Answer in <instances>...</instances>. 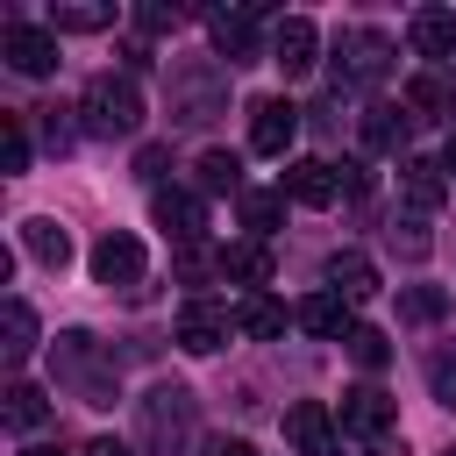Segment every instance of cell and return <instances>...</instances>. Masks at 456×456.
Segmentation results:
<instances>
[{
  "instance_id": "obj_1",
  "label": "cell",
  "mask_w": 456,
  "mask_h": 456,
  "mask_svg": "<svg viewBox=\"0 0 456 456\" xmlns=\"http://www.w3.org/2000/svg\"><path fill=\"white\" fill-rule=\"evenodd\" d=\"M135 442L142 456H185L200 442V399L185 385H150L135 399Z\"/></svg>"
},
{
  "instance_id": "obj_2",
  "label": "cell",
  "mask_w": 456,
  "mask_h": 456,
  "mask_svg": "<svg viewBox=\"0 0 456 456\" xmlns=\"http://www.w3.org/2000/svg\"><path fill=\"white\" fill-rule=\"evenodd\" d=\"M164 107H171L178 128L221 121V114H228V71H221L214 57H171V71H164Z\"/></svg>"
},
{
  "instance_id": "obj_3",
  "label": "cell",
  "mask_w": 456,
  "mask_h": 456,
  "mask_svg": "<svg viewBox=\"0 0 456 456\" xmlns=\"http://www.w3.org/2000/svg\"><path fill=\"white\" fill-rule=\"evenodd\" d=\"M50 363H57V385H64L71 399H86V406H114V399H121L114 356H107L86 328H64V335L50 342Z\"/></svg>"
},
{
  "instance_id": "obj_4",
  "label": "cell",
  "mask_w": 456,
  "mask_h": 456,
  "mask_svg": "<svg viewBox=\"0 0 456 456\" xmlns=\"http://www.w3.org/2000/svg\"><path fill=\"white\" fill-rule=\"evenodd\" d=\"M78 114H86V135H135L142 128V93H135L128 71H100V78H86Z\"/></svg>"
},
{
  "instance_id": "obj_5",
  "label": "cell",
  "mask_w": 456,
  "mask_h": 456,
  "mask_svg": "<svg viewBox=\"0 0 456 456\" xmlns=\"http://www.w3.org/2000/svg\"><path fill=\"white\" fill-rule=\"evenodd\" d=\"M328 64H335V93L385 86V71H392V36H385V28H342Z\"/></svg>"
},
{
  "instance_id": "obj_6",
  "label": "cell",
  "mask_w": 456,
  "mask_h": 456,
  "mask_svg": "<svg viewBox=\"0 0 456 456\" xmlns=\"http://www.w3.org/2000/svg\"><path fill=\"white\" fill-rule=\"evenodd\" d=\"M207 36H214V57H228V64H271V43L256 36V7H214L207 14Z\"/></svg>"
},
{
  "instance_id": "obj_7",
  "label": "cell",
  "mask_w": 456,
  "mask_h": 456,
  "mask_svg": "<svg viewBox=\"0 0 456 456\" xmlns=\"http://www.w3.org/2000/svg\"><path fill=\"white\" fill-rule=\"evenodd\" d=\"M93 278H100L107 292H142V242H135L128 228H107V235L93 242Z\"/></svg>"
},
{
  "instance_id": "obj_8",
  "label": "cell",
  "mask_w": 456,
  "mask_h": 456,
  "mask_svg": "<svg viewBox=\"0 0 456 456\" xmlns=\"http://www.w3.org/2000/svg\"><path fill=\"white\" fill-rule=\"evenodd\" d=\"M0 57H7L21 78H50V71H57V28L7 21V28H0Z\"/></svg>"
},
{
  "instance_id": "obj_9",
  "label": "cell",
  "mask_w": 456,
  "mask_h": 456,
  "mask_svg": "<svg viewBox=\"0 0 456 456\" xmlns=\"http://www.w3.org/2000/svg\"><path fill=\"white\" fill-rule=\"evenodd\" d=\"M150 214H157V228H164L178 249H200V235H207V200H200V192H185V185H157Z\"/></svg>"
},
{
  "instance_id": "obj_10",
  "label": "cell",
  "mask_w": 456,
  "mask_h": 456,
  "mask_svg": "<svg viewBox=\"0 0 456 456\" xmlns=\"http://www.w3.org/2000/svg\"><path fill=\"white\" fill-rule=\"evenodd\" d=\"M292 135H299V107H292L285 93H271V100L249 107V150H256V157H285Z\"/></svg>"
},
{
  "instance_id": "obj_11",
  "label": "cell",
  "mask_w": 456,
  "mask_h": 456,
  "mask_svg": "<svg viewBox=\"0 0 456 456\" xmlns=\"http://www.w3.org/2000/svg\"><path fill=\"white\" fill-rule=\"evenodd\" d=\"M228 314L221 306H207V299H192V306H178V328H171V342L185 349V356H214L221 342H228Z\"/></svg>"
},
{
  "instance_id": "obj_12",
  "label": "cell",
  "mask_w": 456,
  "mask_h": 456,
  "mask_svg": "<svg viewBox=\"0 0 456 456\" xmlns=\"http://www.w3.org/2000/svg\"><path fill=\"white\" fill-rule=\"evenodd\" d=\"M392 420H399V406H392L378 385H356V392H342V435H356V442H378V435H392Z\"/></svg>"
},
{
  "instance_id": "obj_13",
  "label": "cell",
  "mask_w": 456,
  "mask_h": 456,
  "mask_svg": "<svg viewBox=\"0 0 456 456\" xmlns=\"http://www.w3.org/2000/svg\"><path fill=\"white\" fill-rule=\"evenodd\" d=\"M285 442L299 456H335V413L321 399H292L285 406Z\"/></svg>"
},
{
  "instance_id": "obj_14",
  "label": "cell",
  "mask_w": 456,
  "mask_h": 456,
  "mask_svg": "<svg viewBox=\"0 0 456 456\" xmlns=\"http://www.w3.org/2000/svg\"><path fill=\"white\" fill-rule=\"evenodd\" d=\"M299 207H335L342 200V171L328 164V157H299V164H285V178H278Z\"/></svg>"
},
{
  "instance_id": "obj_15",
  "label": "cell",
  "mask_w": 456,
  "mask_h": 456,
  "mask_svg": "<svg viewBox=\"0 0 456 456\" xmlns=\"http://www.w3.org/2000/svg\"><path fill=\"white\" fill-rule=\"evenodd\" d=\"M314 50H321V36H314V21H306V14H285V21L271 28V64H278L285 78L314 71Z\"/></svg>"
},
{
  "instance_id": "obj_16",
  "label": "cell",
  "mask_w": 456,
  "mask_h": 456,
  "mask_svg": "<svg viewBox=\"0 0 456 456\" xmlns=\"http://www.w3.org/2000/svg\"><path fill=\"white\" fill-rule=\"evenodd\" d=\"M399 192H406L413 214H435V207L449 200V171H442V157H399Z\"/></svg>"
},
{
  "instance_id": "obj_17",
  "label": "cell",
  "mask_w": 456,
  "mask_h": 456,
  "mask_svg": "<svg viewBox=\"0 0 456 456\" xmlns=\"http://www.w3.org/2000/svg\"><path fill=\"white\" fill-rule=\"evenodd\" d=\"M406 36H413V50L428 57V71H442V64L456 57V14H449V7H420V14L406 21Z\"/></svg>"
},
{
  "instance_id": "obj_18",
  "label": "cell",
  "mask_w": 456,
  "mask_h": 456,
  "mask_svg": "<svg viewBox=\"0 0 456 456\" xmlns=\"http://www.w3.org/2000/svg\"><path fill=\"white\" fill-rule=\"evenodd\" d=\"M406 114H413V121H449V128H456V78H449V71H420V78L406 86Z\"/></svg>"
},
{
  "instance_id": "obj_19",
  "label": "cell",
  "mask_w": 456,
  "mask_h": 456,
  "mask_svg": "<svg viewBox=\"0 0 456 456\" xmlns=\"http://www.w3.org/2000/svg\"><path fill=\"white\" fill-rule=\"evenodd\" d=\"M321 278H328V292H342L349 306L378 292V271H370V256H363V249H335V256L321 264Z\"/></svg>"
},
{
  "instance_id": "obj_20",
  "label": "cell",
  "mask_w": 456,
  "mask_h": 456,
  "mask_svg": "<svg viewBox=\"0 0 456 456\" xmlns=\"http://www.w3.org/2000/svg\"><path fill=\"white\" fill-rule=\"evenodd\" d=\"M43 28H57V36H100V28H114V7H100V0H50Z\"/></svg>"
},
{
  "instance_id": "obj_21",
  "label": "cell",
  "mask_w": 456,
  "mask_h": 456,
  "mask_svg": "<svg viewBox=\"0 0 456 456\" xmlns=\"http://www.w3.org/2000/svg\"><path fill=\"white\" fill-rule=\"evenodd\" d=\"M292 321H299V328H306V335H328V342H335V335H349V328H356V321H349V299H342V292H306V299H299V314H292Z\"/></svg>"
},
{
  "instance_id": "obj_22",
  "label": "cell",
  "mask_w": 456,
  "mask_h": 456,
  "mask_svg": "<svg viewBox=\"0 0 456 456\" xmlns=\"http://www.w3.org/2000/svg\"><path fill=\"white\" fill-rule=\"evenodd\" d=\"M228 321H235V335H249V342L285 335V306H278V299H264V292H242V299L228 306Z\"/></svg>"
},
{
  "instance_id": "obj_23",
  "label": "cell",
  "mask_w": 456,
  "mask_h": 456,
  "mask_svg": "<svg viewBox=\"0 0 456 456\" xmlns=\"http://www.w3.org/2000/svg\"><path fill=\"white\" fill-rule=\"evenodd\" d=\"M406 121H413V114H406V107H392V100H378V107H363V121H356V128H363V150H378V157H392V150L406 142Z\"/></svg>"
},
{
  "instance_id": "obj_24",
  "label": "cell",
  "mask_w": 456,
  "mask_h": 456,
  "mask_svg": "<svg viewBox=\"0 0 456 456\" xmlns=\"http://www.w3.org/2000/svg\"><path fill=\"white\" fill-rule=\"evenodd\" d=\"M21 249H28L43 271H64V264H71V235H64L57 221H43V214H36V221H21Z\"/></svg>"
},
{
  "instance_id": "obj_25",
  "label": "cell",
  "mask_w": 456,
  "mask_h": 456,
  "mask_svg": "<svg viewBox=\"0 0 456 456\" xmlns=\"http://www.w3.org/2000/svg\"><path fill=\"white\" fill-rule=\"evenodd\" d=\"M36 356V314H28V299L21 292H7V342H0V363L7 370H21Z\"/></svg>"
},
{
  "instance_id": "obj_26",
  "label": "cell",
  "mask_w": 456,
  "mask_h": 456,
  "mask_svg": "<svg viewBox=\"0 0 456 456\" xmlns=\"http://www.w3.org/2000/svg\"><path fill=\"white\" fill-rule=\"evenodd\" d=\"M0 420H7L14 435H36V428L50 420V399H43L36 385H21V378H14V385L0 392Z\"/></svg>"
},
{
  "instance_id": "obj_27",
  "label": "cell",
  "mask_w": 456,
  "mask_h": 456,
  "mask_svg": "<svg viewBox=\"0 0 456 456\" xmlns=\"http://www.w3.org/2000/svg\"><path fill=\"white\" fill-rule=\"evenodd\" d=\"M221 278H235V285H271V249H264V242H228V249H221Z\"/></svg>"
},
{
  "instance_id": "obj_28",
  "label": "cell",
  "mask_w": 456,
  "mask_h": 456,
  "mask_svg": "<svg viewBox=\"0 0 456 456\" xmlns=\"http://www.w3.org/2000/svg\"><path fill=\"white\" fill-rule=\"evenodd\" d=\"M442 314H449V292H442V285H406V292H399V321L428 328V321H442Z\"/></svg>"
},
{
  "instance_id": "obj_29",
  "label": "cell",
  "mask_w": 456,
  "mask_h": 456,
  "mask_svg": "<svg viewBox=\"0 0 456 456\" xmlns=\"http://www.w3.org/2000/svg\"><path fill=\"white\" fill-rule=\"evenodd\" d=\"M192 171H200V192H235V185H242V164H235V150H207Z\"/></svg>"
},
{
  "instance_id": "obj_30",
  "label": "cell",
  "mask_w": 456,
  "mask_h": 456,
  "mask_svg": "<svg viewBox=\"0 0 456 456\" xmlns=\"http://www.w3.org/2000/svg\"><path fill=\"white\" fill-rule=\"evenodd\" d=\"M385 242H392L399 256H413V264H420V256L435 249V235H428V221H420V214H392V228H385Z\"/></svg>"
},
{
  "instance_id": "obj_31",
  "label": "cell",
  "mask_w": 456,
  "mask_h": 456,
  "mask_svg": "<svg viewBox=\"0 0 456 456\" xmlns=\"http://www.w3.org/2000/svg\"><path fill=\"white\" fill-rule=\"evenodd\" d=\"M342 349H349V356H356L363 370H385V363H392V342H385L378 328H363V321H356V328L342 335Z\"/></svg>"
},
{
  "instance_id": "obj_32",
  "label": "cell",
  "mask_w": 456,
  "mask_h": 456,
  "mask_svg": "<svg viewBox=\"0 0 456 456\" xmlns=\"http://www.w3.org/2000/svg\"><path fill=\"white\" fill-rule=\"evenodd\" d=\"M242 221H249L256 235H271V228L285 221V185H278V192H242Z\"/></svg>"
},
{
  "instance_id": "obj_33",
  "label": "cell",
  "mask_w": 456,
  "mask_h": 456,
  "mask_svg": "<svg viewBox=\"0 0 456 456\" xmlns=\"http://www.w3.org/2000/svg\"><path fill=\"white\" fill-rule=\"evenodd\" d=\"M0 171H28V135H21V114H0Z\"/></svg>"
},
{
  "instance_id": "obj_34",
  "label": "cell",
  "mask_w": 456,
  "mask_h": 456,
  "mask_svg": "<svg viewBox=\"0 0 456 456\" xmlns=\"http://www.w3.org/2000/svg\"><path fill=\"white\" fill-rule=\"evenodd\" d=\"M428 392H435L442 406H456V342H442V349L428 356Z\"/></svg>"
},
{
  "instance_id": "obj_35",
  "label": "cell",
  "mask_w": 456,
  "mask_h": 456,
  "mask_svg": "<svg viewBox=\"0 0 456 456\" xmlns=\"http://www.w3.org/2000/svg\"><path fill=\"white\" fill-rule=\"evenodd\" d=\"M36 114H43V142L50 150H71V114L78 107H36Z\"/></svg>"
},
{
  "instance_id": "obj_36",
  "label": "cell",
  "mask_w": 456,
  "mask_h": 456,
  "mask_svg": "<svg viewBox=\"0 0 456 456\" xmlns=\"http://www.w3.org/2000/svg\"><path fill=\"white\" fill-rule=\"evenodd\" d=\"M135 21H142L150 36H164V28H178V21H185V7H135Z\"/></svg>"
},
{
  "instance_id": "obj_37",
  "label": "cell",
  "mask_w": 456,
  "mask_h": 456,
  "mask_svg": "<svg viewBox=\"0 0 456 456\" xmlns=\"http://www.w3.org/2000/svg\"><path fill=\"white\" fill-rule=\"evenodd\" d=\"M164 164H171L164 142H142V150H135V171H142V178H164Z\"/></svg>"
},
{
  "instance_id": "obj_38",
  "label": "cell",
  "mask_w": 456,
  "mask_h": 456,
  "mask_svg": "<svg viewBox=\"0 0 456 456\" xmlns=\"http://www.w3.org/2000/svg\"><path fill=\"white\" fill-rule=\"evenodd\" d=\"M214 456H256L249 442H214Z\"/></svg>"
},
{
  "instance_id": "obj_39",
  "label": "cell",
  "mask_w": 456,
  "mask_h": 456,
  "mask_svg": "<svg viewBox=\"0 0 456 456\" xmlns=\"http://www.w3.org/2000/svg\"><path fill=\"white\" fill-rule=\"evenodd\" d=\"M86 456H128V449H121V442H93Z\"/></svg>"
},
{
  "instance_id": "obj_40",
  "label": "cell",
  "mask_w": 456,
  "mask_h": 456,
  "mask_svg": "<svg viewBox=\"0 0 456 456\" xmlns=\"http://www.w3.org/2000/svg\"><path fill=\"white\" fill-rule=\"evenodd\" d=\"M442 171H449V178H456V135H449V150H442Z\"/></svg>"
},
{
  "instance_id": "obj_41",
  "label": "cell",
  "mask_w": 456,
  "mask_h": 456,
  "mask_svg": "<svg viewBox=\"0 0 456 456\" xmlns=\"http://www.w3.org/2000/svg\"><path fill=\"white\" fill-rule=\"evenodd\" d=\"M363 456H406V449H385V442H370V449H363Z\"/></svg>"
},
{
  "instance_id": "obj_42",
  "label": "cell",
  "mask_w": 456,
  "mask_h": 456,
  "mask_svg": "<svg viewBox=\"0 0 456 456\" xmlns=\"http://www.w3.org/2000/svg\"><path fill=\"white\" fill-rule=\"evenodd\" d=\"M21 456H64V449H50V442H36V449H21Z\"/></svg>"
},
{
  "instance_id": "obj_43",
  "label": "cell",
  "mask_w": 456,
  "mask_h": 456,
  "mask_svg": "<svg viewBox=\"0 0 456 456\" xmlns=\"http://www.w3.org/2000/svg\"><path fill=\"white\" fill-rule=\"evenodd\" d=\"M442 456H456V442H449V449H442Z\"/></svg>"
}]
</instances>
